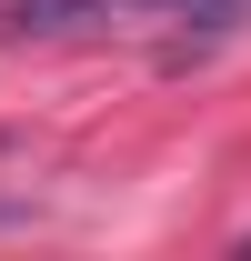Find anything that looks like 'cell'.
I'll return each instance as SVG.
<instances>
[{"instance_id":"cell-1","label":"cell","mask_w":251,"mask_h":261,"mask_svg":"<svg viewBox=\"0 0 251 261\" xmlns=\"http://www.w3.org/2000/svg\"><path fill=\"white\" fill-rule=\"evenodd\" d=\"M141 10H151V20H171L191 50H201V40H231V31L251 20V0H141Z\"/></svg>"},{"instance_id":"cell-2","label":"cell","mask_w":251,"mask_h":261,"mask_svg":"<svg viewBox=\"0 0 251 261\" xmlns=\"http://www.w3.org/2000/svg\"><path fill=\"white\" fill-rule=\"evenodd\" d=\"M81 10H111V0H10L20 31H61V20H81Z\"/></svg>"},{"instance_id":"cell-3","label":"cell","mask_w":251,"mask_h":261,"mask_svg":"<svg viewBox=\"0 0 251 261\" xmlns=\"http://www.w3.org/2000/svg\"><path fill=\"white\" fill-rule=\"evenodd\" d=\"M0 221H10V211H0Z\"/></svg>"}]
</instances>
